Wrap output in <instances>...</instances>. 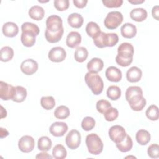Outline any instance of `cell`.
<instances>
[{
	"label": "cell",
	"mask_w": 159,
	"mask_h": 159,
	"mask_svg": "<svg viewBox=\"0 0 159 159\" xmlns=\"http://www.w3.org/2000/svg\"><path fill=\"white\" fill-rule=\"evenodd\" d=\"M127 133L123 127L119 125L112 126L109 130V136L110 139L115 143L122 142L126 137Z\"/></svg>",
	"instance_id": "cell-8"
},
{
	"label": "cell",
	"mask_w": 159,
	"mask_h": 159,
	"mask_svg": "<svg viewBox=\"0 0 159 159\" xmlns=\"http://www.w3.org/2000/svg\"><path fill=\"white\" fill-rule=\"evenodd\" d=\"M123 21L122 14L117 11L109 12L104 20L105 27L109 29H115L119 27Z\"/></svg>",
	"instance_id": "cell-6"
},
{
	"label": "cell",
	"mask_w": 159,
	"mask_h": 159,
	"mask_svg": "<svg viewBox=\"0 0 159 159\" xmlns=\"http://www.w3.org/2000/svg\"><path fill=\"white\" fill-rule=\"evenodd\" d=\"M146 116L151 120H157L158 119V108L156 105L150 106L145 112Z\"/></svg>",
	"instance_id": "cell-37"
},
{
	"label": "cell",
	"mask_w": 159,
	"mask_h": 159,
	"mask_svg": "<svg viewBox=\"0 0 159 159\" xmlns=\"http://www.w3.org/2000/svg\"><path fill=\"white\" fill-rule=\"evenodd\" d=\"M14 57L13 49L9 47L5 46L1 49V61L3 62H7L12 60Z\"/></svg>",
	"instance_id": "cell-34"
},
{
	"label": "cell",
	"mask_w": 159,
	"mask_h": 159,
	"mask_svg": "<svg viewBox=\"0 0 159 159\" xmlns=\"http://www.w3.org/2000/svg\"><path fill=\"white\" fill-rule=\"evenodd\" d=\"M45 15L43 8L40 6H33L29 10V16L30 18L35 20H42Z\"/></svg>",
	"instance_id": "cell-23"
},
{
	"label": "cell",
	"mask_w": 159,
	"mask_h": 159,
	"mask_svg": "<svg viewBox=\"0 0 159 159\" xmlns=\"http://www.w3.org/2000/svg\"><path fill=\"white\" fill-rule=\"evenodd\" d=\"M145 1V0H128V2L132 4H142Z\"/></svg>",
	"instance_id": "cell-49"
},
{
	"label": "cell",
	"mask_w": 159,
	"mask_h": 159,
	"mask_svg": "<svg viewBox=\"0 0 159 159\" xmlns=\"http://www.w3.org/2000/svg\"><path fill=\"white\" fill-rule=\"evenodd\" d=\"M88 56V52L84 47H78L75 52V59L76 61L82 63L84 61Z\"/></svg>",
	"instance_id": "cell-35"
},
{
	"label": "cell",
	"mask_w": 159,
	"mask_h": 159,
	"mask_svg": "<svg viewBox=\"0 0 159 159\" xmlns=\"http://www.w3.org/2000/svg\"><path fill=\"white\" fill-rule=\"evenodd\" d=\"M125 98L133 111H140L146 105V99L143 96L142 88L139 86H129L125 92Z\"/></svg>",
	"instance_id": "cell-1"
},
{
	"label": "cell",
	"mask_w": 159,
	"mask_h": 159,
	"mask_svg": "<svg viewBox=\"0 0 159 159\" xmlns=\"http://www.w3.org/2000/svg\"><path fill=\"white\" fill-rule=\"evenodd\" d=\"M106 94L108 98L111 100L116 101L120 98L121 96V90L119 87L115 85H112L108 87Z\"/></svg>",
	"instance_id": "cell-30"
},
{
	"label": "cell",
	"mask_w": 159,
	"mask_h": 159,
	"mask_svg": "<svg viewBox=\"0 0 159 159\" xmlns=\"http://www.w3.org/2000/svg\"><path fill=\"white\" fill-rule=\"evenodd\" d=\"M130 18L136 22H142L147 17V12L143 8H135L130 12Z\"/></svg>",
	"instance_id": "cell-24"
},
{
	"label": "cell",
	"mask_w": 159,
	"mask_h": 159,
	"mask_svg": "<svg viewBox=\"0 0 159 159\" xmlns=\"http://www.w3.org/2000/svg\"><path fill=\"white\" fill-rule=\"evenodd\" d=\"M1 118H4L6 117L7 116V111H6V109H4V107H2V106H1Z\"/></svg>",
	"instance_id": "cell-50"
},
{
	"label": "cell",
	"mask_w": 159,
	"mask_h": 159,
	"mask_svg": "<svg viewBox=\"0 0 159 159\" xmlns=\"http://www.w3.org/2000/svg\"><path fill=\"white\" fill-rule=\"evenodd\" d=\"M40 104L42 107L46 110H51L55 106V101L53 97L49 96H43L40 99Z\"/></svg>",
	"instance_id": "cell-36"
},
{
	"label": "cell",
	"mask_w": 159,
	"mask_h": 159,
	"mask_svg": "<svg viewBox=\"0 0 159 159\" xmlns=\"http://www.w3.org/2000/svg\"><path fill=\"white\" fill-rule=\"evenodd\" d=\"M142 76V70L137 66H132L126 73L127 80L130 83L138 82L140 80Z\"/></svg>",
	"instance_id": "cell-18"
},
{
	"label": "cell",
	"mask_w": 159,
	"mask_h": 159,
	"mask_svg": "<svg viewBox=\"0 0 159 159\" xmlns=\"http://www.w3.org/2000/svg\"><path fill=\"white\" fill-rule=\"evenodd\" d=\"M70 114V109L68 107L61 105L58 106L54 111V116L57 119H65L67 118Z\"/></svg>",
	"instance_id": "cell-33"
},
{
	"label": "cell",
	"mask_w": 159,
	"mask_h": 159,
	"mask_svg": "<svg viewBox=\"0 0 159 159\" xmlns=\"http://www.w3.org/2000/svg\"><path fill=\"white\" fill-rule=\"evenodd\" d=\"M52 145V142L50 138L47 136H42L40 137L37 142V147L39 150L43 152L48 151Z\"/></svg>",
	"instance_id": "cell-28"
},
{
	"label": "cell",
	"mask_w": 159,
	"mask_h": 159,
	"mask_svg": "<svg viewBox=\"0 0 159 159\" xmlns=\"http://www.w3.org/2000/svg\"><path fill=\"white\" fill-rule=\"evenodd\" d=\"M134 48L133 45L128 42L122 43L117 48V55L116 57V63L121 66H127L133 61Z\"/></svg>",
	"instance_id": "cell-2"
},
{
	"label": "cell",
	"mask_w": 159,
	"mask_h": 159,
	"mask_svg": "<svg viewBox=\"0 0 159 159\" xmlns=\"http://www.w3.org/2000/svg\"><path fill=\"white\" fill-rule=\"evenodd\" d=\"M21 30H22V32L28 31V32H32L34 34H35L36 36H37L40 32V29L36 24L32 22H24L22 24Z\"/></svg>",
	"instance_id": "cell-38"
},
{
	"label": "cell",
	"mask_w": 159,
	"mask_h": 159,
	"mask_svg": "<svg viewBox=\"0 0 159 159\" xmlns=\"http://www.w3.org/2000/svg\"><path fill=\"white\" fill-rule=\"evenodd\" d=\"M104 66L103 61L99 58H93L87 63V69L89 72L98 73L101 71Z\"/></svg>",
	"instance_id": "cell-20"
},
{
	"label": "cell",
	"mask_w": 159,
	"mask_h": 159,
	"mask_svg": "<svg viewBox=\"0 0 159 159\" xmlns=\"http://www.w3.org/2000/svg\"><path fill=\"white\" fill-rule=\"evenodd\" d=\"M148 155L152 158H158L159 157V146L157 143L150 145L147 149Z\"/></svg>",
	"instance_id": "cell-42"
},
{
	"label": "cell",
	"mask_w": 159,
	"mask_h": 159,
	"mask_svg": "<svg viewBox=\"0 0 159 159\" xmlns=\"http://www.w3.org/2000/svg\"><path fill=\"white\" fill-rule=\"evenodd\" d=\"M63 32H64V29H62L57 32H50L47 29H45V37L47 42L52 43H57L61 40L63 36Z\"/></svg>",
	"instance_id": "cell-27"
},
{
	"label": "cell",
	"mask_w": 159,
	"mask_h": 159,
	"mask_svg": "<svg viewBox=\"0 0 159 159\" xmlns=\"http://www.w3.org/2000/svg\"><path fill=\"white\" fill-rule=\"evenodd\" d=\"M2 30L5 36L7 37H14L17 35L19 32V27L16 23L7 22L3 25Z\"/></svg>",
	"instance_id": "cell-17"
},
{
	"label": "cell",
	"mask_w": 159,
	"mask_h": 159,
	"mask_svg": "<svg viewBox=\"0 0 159 159\" xmlns=\"http://www.w3.org/2000/svg\"><path fill=\"white\" fill-rule=\"evenodd\" d=\"M102 4L107 7L113 8L120 7L123 3L122 0H102Z\"/></svg>",
	"instance_id": "cell-44"
},
{
	"label": "cell",
	"mask_w": 159,
	"mask_h": 159,
	"mask_svg": "<svg viewBox=\"0 0 159 159\" xmlns=\"http://www.w3.org/2000/svg\"><path fill=\"white\" fill-rule=\"evenodd\" d=\"M53 3L55 7L59 11H65L69 7L68 0H55Z\"/></svg>",
	"instance_id": "cell-43"
},
{
	"label": "cell",
	"mask_w": 159,
	"mask_h": 159,
	"mask_svg": "<svg viewBox=\"0 0 159 159\" xmlns=\"http://www.w3.org/2000/svg\"><path fill=\"white\" fill-rule=\"evenodd\" d=\"M27 94V90L25 88L21 86H17L16 87V93L12 101L16 102H22L25 99Z\"/></svg>",
	"instance_id": "cell-32"
},
{
	"label": "cell",
	"mask_w": 159,
	"mask_h": 159,
	"mask_svg": "<svg viewBox=\"0 0 159 159\" xmlns=\"http://www.w3.org/2000/svg\"><path fill=\"white\" fill-rule=\"evenodd\" d=\"M63 27L61 18L57 15H51L46 20V29L50 32H57Z\"/></svg>",
	"instance_id": "cell-9"
},
{
	"label": "cell",
	"mask_w": 159,
	"mask_h": 159,
	"mask_svg": "<svg viewBox=\"0 0 159 159\" xmlns=\"http://www.w3.org/2000/svg\"><path fill=\"white\" fill-rule=\"evenodd\" d=\"M117 148L121 152H127L130 151L133 146V142L131 137L127 134L124 139L117 143H116Z\"/></svg>",
	"instance_id": "cell-26"
},
{
	"label": "cell",
	"mask_w": 159,
	"mask_h": 159,
	"mask_svg": "<svg viewBox=\"0 0 159 159\" xmlns=\"http://www.w3.org/2000/svg\"><path fill=\"white\" fill-rule=\"evenodd\" d=\"M104 119L107 121L112 122L115 120L119 116V112L116 108L110 107L104 114Z\"/></svg>",
	"instance_id": "cell-40"
},
{
	"label": "cell",
	"mask_w": 159,
	"mask_h": 159,
	"mask_svg": "<svg viewBox=\"0 0 159 159\" xmlns=\"http://www.w3.org/2000/svg\"><path fill=\"white\" fill-rule=\"evenodd\" d=\"M16 93V87L2 81H0V98L1 99L7 101L14 98Z\"/></svg>",
	"instance_id": "cell-10"
},
{
	"label": "cell",
	"mask_w": 159,
	"mask_h": 159,
	"mask_svg": "<svg viewBox=\"0 0 159 159\" xmlns=\"http://www.w3.org/2000/svg\"><path fill=\"white\" fill-rule=\"evenodd\" d=\"M94 45L100 48L106 47H113L119 41V37L116 33H104L101 32L98 35L93 38Z\"/></svg>",
	"instance_id": "cell-3"
},
{
	"label": "cell",
	"mask_w": 159,
	"mask_h": 159,
	"mask_svg": "<svg viewBox=\"0 0 159 159\" xmlns=\"http://www.w3.org/2000/svg\"><path fill=\"white\" fill-rule=\"evenodd\" d=\"M135 139L139 145H145L150 140V134L147 130L140 129L137 132Z\"/></svg>",
	"instance_id": "cell-25"
},
{
	"label": "cell",
	"mask_w": 159,
	"mask_h": 159,
	"mask_svg": "<svg viewBox=\"0 0 159 159\" xmlns=\"http://www.w3.org/2000/svg\"><path fill=\"white\" fill-rule=\"evenodd\" d=\"M66 57L65 50L61 47H55L50 50L48 57L53 62H61Z\"/></svg>",
	"instance_id": "cell-12"
},
{
	"label": "cell",
	"mask_w": 159,
	"mask_h": 159,
	"mask_svg": "<svg viewBox=\"0 0 159 159\" xmlns=\"http://www.w3.org/2000/svg\"><path fill=\"white\" fill-rule=\"evenodd\" d=\"M36 158H52V157H51L50 155H48V153H46L45 152L38 153L36 157Z\"/></svg>",
	"instance_id": "cell-47"
},
{
	"label": "cell",
	"mask_w": 159,
	"mask_h": 159,
	"mask_svg": "<svg viewBox=\"0 0 159 159\" xmlns=\"http://www.w3.org/2000/svg\"><path fill=\"white\" fill-rule=\"evenodd\" d=\"M96 107L97 111L99 113L104 114L109 108L111 107L112 106L108 101L105 99H101L96 102Z\"/></svg>",
	"instance_id": "cell-41"
},
{
	"label": "cell",
	"mask_w": 159,
	"mask_h": 159,
	"mask_svg": "<svg viewBox=\"0 0 159 159\" xmlns=\"http://www.w3.org/2000/svg\"><path fill=\"white\" fill-rule=\"evenodd\" d=\"M73 4L78 8H83L86 6L88 1L87 0H73Z\"/></svg>",
	"instance_id": "cell-45"
},
{
	"label": "cell",
	"mask_w": 159,
	"mask_h": 159,
	"mask_svg": "<svg viewBox=\"0 0 159 159\" xmlns=\"http://www.w3.org/2000/svg\"><path fill=\"white\" fill-rule=\"evenodd\" d=\"M67 155V152L61 144H57L53 148L52 156L53 158L56 159H63L66 158Z\"/></svg>",
	"instance_id": "cell-29"
},
{
	"label": "cell",
	"mask_w": 159,
	"mask_h": 159,
	"mask_svg": "<svg viewBox=\"0 0 159 159\" xmlns=\"http://www.w3.org/2000/svg\"><path fill=\"white\" fill-rule=\"evenodd\" d=\"M81 136L79 131L73 129L70 130L65 138V142L67 147L71 150L76 149L81 143Z\"/></svg>",
	"instance_id": "cell-7"
},
{
	"label": "cell",
	"mask_w": 159,
	"mask_h": 159,
	"mask_svg": "<svg viewBox=\"0 0 159 159\" xmlns=\"http://www.w3.org/2000/svg\"><path fill=\"white\" fill-rule=\"evenodd\" d=\"M36 35L32 32L24 31L22 32L20 40L22 43L27 47H32L36 41Z\"/></svg>",
	"instance_id": "cell-21"
},
{
	"label": "cell",
	"mask_w": 159,
	"mask_h": 159,
	"mask_svg": "<svg viewBox=\"0 0 159 159\" xmlns=\"http://www.w3.org/2000/svg\"><path fill=\"white\" fill-rule=\"evenodd\" d=\"M20 70L26 75H32L38 70L37 62L31 58L23 61L20 65Z\"/></svg>",
	"instance_id": "cell-13"
},
{
	"label": "cell",
	"mask_w": 159,
	"mask_h": 159,
	"mask_svg": "<svg viewBox=\"0 0 159 159\" xmlns=\"http://www.w3.org/2000/svg\"><path fill=\"white\" fill-rule=\"evenodd\" d=\"M121 35L127 39H131L137 34V27L132 23H125L120 28Z\"/></svg>",
	"instance_id": "cell-19"
},
{
	"label": "cell",
	"mask_w": 159,
	"mask_h": 159,
	"mask_svg": "<svg viewBox=\"0 0 159 159\" xmlns=\"http://www.w3.org/2000/svg\"><path fill=\"white\" fill-rule=\"evenodd\" d=\"M86 144L89 153L99 155L103 150V143L101 138L96 134L92 133L86 137Z\"/></svg>",
	"instance_id": "cell-5"
},
{
	"label": "cell",
	"mask_w": 159,
	"mask_h": 159,
	"mask_svg": "<svg viewBox=\"0 0 159 159\" xmlns=\"http://www.w3.org/2000/svg\"><path fill=\"white\" fill-rule=\"evenodd\" d=\"M8 135H9V132L6 129H4L2 127L0 128V136L1 139L7 137Z\"/></svg>",
	"instance_id": "cell-48"
},
{
	"label": "cell",
	"mask_w": 159,
	"mask_h": 159,
	"mask_svg": "<svg viewBox=\"0 0 159 159\" xmlns=\"http://www.w3.org/2000/svg\"><path fill=\"white\" fill-rule=\"evenodd\" d=\"M86 32L89 37L94 38L101 31L98 24L94 22L91 21L87 24L86 26Z\"/></svg>",
	"instance_id": "cell-31"
},
{
	"label": "cell",
	"mask_w": 159,
	"mask_h": 159,
	"mask_svg": "<svg viewBox=\"0 0 159 159\" xmlns=\"http://www.w3.org/2000/svg\"><path fill=\"white\" fill-rule=\"evenodd\" d=\"M35 146V140L30 135L22 136L18 142L19 150L23 153H29L33 150Z\"/></svg>",
	"instance_id": "cell-11"
},
{
	"label": "cell",
	"mask_w": 159,
	"mask_h": 159,
	"mask_svg": "<svg viewBox=\"0 0 159 159\" xmlns=\"http://www.w3.org/2000/svg\"><path fill=\"white\" fill-rule=\"evenodd\" d=\"M81 42V36L80 34L76 31L70 32L66 37V44L71 48L78 47Z\"/></svg>",
	"instance_id": "cell-16"
},
{
	"label": "cell",
	"mask_w": 159,
	"mask_h": 159,
	"mask_svg": "<svg viewBox=\"0 0 159 159\" xmlns=\"http://www.w3.org/2000/svg\"><path fill=\"white\" fill-rule=\"evenodd\" d=\"M84 80L94 95L100 94L104 88V83L101 77L96 73L88 72L84 76Z\"/></svg>",
	"instance_id": "cell-4"
},
{
	"label": "cell",
	"mask_w": 159,
	"mask_h": 159,
	"mask_svg": "<svg viewBox=\"0 0 159 159\" xmlns=\"http://www.w3.org/2000/svg\"><path fill=\"white\" fill-rule=\"evenodd\" d=\"M68 24L73 27L78 29L81 27L83 24V17L78 13H72L70 14L67 19Z\"/></svg>",
	"instance_id": "cell-22"
},
{
	"label": "cell",
	"mask_w": 159,
	"mask_h": 159,
	"mask_svg": "<svg viewBox=\"0 0 159 159\" xmlns=\"http://www.w3.org/2000/svg\"><path fill=\"white\" fill-rule=\"evenodd\" d=\"M105 75L107 79L112 82L120 81L122 76L121 71L114 66H111L106 69Z\"/></svg>",
	"instance_id": "cell-15"
},
{
	"label": "cell",
	"mask_w": 159,
	"mask_h": 159,
	"mask_svg": "<svg viewBox=\"0 0 159 159\" xmlns=\"http://www.w3.org/2000/svg\"><path fill=\"white\" fill-rule=\"evenodd\" d=\"M152 14L156 20H158V16H159V9H158V6H155L153 7L152 10Z\"/></svg>",
	"instance_id": "cell-46"
},
{
	"label": "cell",
	"mask_w": 159,
	"mask_h": 159,
	"mask_svg": "<svg viewBox=\"0 0 159 159\" xmlns=\"http://www.w3.org/2000/svg\"><path fill=\"white\" fill-rule=\"evenodd\" d=\"M96 124L95 120L91 117H84L81 122V127L85 131H89L92 130Z\"/></svg>",
	"instance_id": "cell-39"
},
{
	"label": "cell",
	"mask_w": 159,
	"mask_h": 159,
	"mask_svg": "<svg viewBox=\"0 0 159 159\" xmlns=\"http://www.w3.org/2000/svg\"><path fill=\"white\" fill-rule=\"evenodd\" d=\"M68 130V125L63 122H53L49 128L50 134L55 137H62Z\"/></svg>",
	"instance_id": "cell-14"
}]
</instances>
